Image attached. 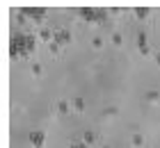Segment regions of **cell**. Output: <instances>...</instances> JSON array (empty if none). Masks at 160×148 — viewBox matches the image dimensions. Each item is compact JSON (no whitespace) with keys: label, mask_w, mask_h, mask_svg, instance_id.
<instances>
[{"label":"cell","mask_w":160,"mask_h":148,"mask_svg":"<svg viewBox=\"0 0 160 148\" xmlns=\"http://www.w3.org/2000/svg\"><path fill=\"white\" fill-rule=\"evenodd\" d=\"M135 14H137L140 18H147V16H149V9H142V7H140V9H135Z\"/></svg>","instance_id":"cell-2"},{"label":"cell","mask_w":160,"mask_h":148,"mask_svg":"<svg viewBox=\"0 0 160 148\" xmlns=\"http://www.w3.org/2000/svg\"><path fill=\"white\" fill-rule=\"evenodd\" d=\"M30 144L34 148H41L43 146V132H32V135H30Z\"/></svg>","instance_id":"cell-1"},{"label":"cell","mask_w":160,"mask_h":148,"mask_svg":"<svg viewBox=\"0 0 160 148\" xmlns=\"http://www.w3.org/2000/svg\"><path fill=\"white\" fill-rule=\"evenodd\" d=\"M71 148H89V146H87L85 141H78V144H73V146H71Z\"/></svg>","instance_id":"cell-3"}]
</instances>
